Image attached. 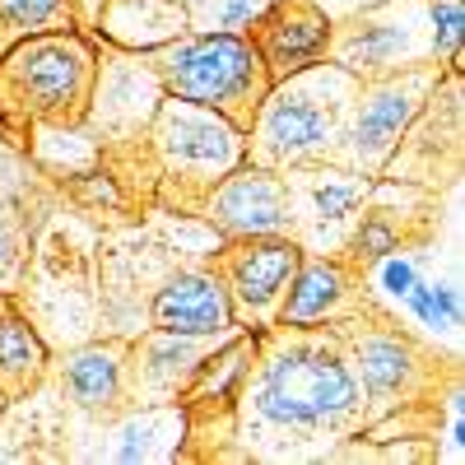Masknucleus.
Here are the masks:
<instances>
[{"label":"nucleus","instance_id":"nucleus-1","mask_svg":"<svg viewBox=\"0 0 465 465\" xmlns=\"http://www.w3.org/2000/svg\"><path fill=\"white\" fill-rule=\"evenodd\" d=\"M359 381L326 344H280L261 363L252 414L280 433H335L359 419Z\"/></svg>","mask_w":465,"mask_h":465},{"label":"nucleus","instance_id":"nucleus-2","mask_svg":"<svg viewBox=\"0 0 465 465\" xmlns=\"http://www.w3.org/2000/svg\"><path fill=\"white\" fill-rule=\"evenodd\" d=\"M163 84L173 98L210 107L228 116L238 131H252V116L261 98L275 89L270 74L256 56V47L238 33H210V37H191V43L163 52Z\"/></svg>","mask_w":465,"mask_h":465},{"label":"nucleus","instance_id":"nucleus-3","mask_svg":"<svg viewBox=\"0 0 465 465\" xmlns=\"http://www.w3.org/2000/svg\"><path fill=\"white\" fill-rule=\"evenodd\" d=\"M340 126V103H331L326 80L312 74V65L280 80V89L261 98L256 107V159L270 163H302L322 153L335 140Z\"/></svg>","mask_w":465,"mask_h":465},{"label":"nucleus","instance_id":"nucleus-4","mask_svg":"<svg viewBox=\"0 0 465 465\" xmlns=\"http://www.w3.org/2000/svg\"><path fill=\"white\" fill-rule=\"evenodd\" d=\"M89 47L70 33L33 37L10 56V80L28 112L37 116H65L80 107L89 89Z\"/></svg>","mask_w":465,"mask_h":465},{"label":"nucleus","instance_id":"nucleus-5","mask_svg":"<svg viewBox=\"0 0 465 465\" xmlns=\"http://www.w3.org/2000/svg\"><path fill=\"white\" fill-rule=\"evenodd\" d=\"M302 265L298 242H289L284 232L270 238H238V247H228L223 256V289L232 298V307H242L252 322H265L280 307L293 270Z\"/></svg>","mask_w":465,"mask_h":465},{"label":"nucleus","instance_id":"nucleus-6","mask_svg":"<svg viewBox=\"0 0 465 465\" xmlns=\"http://www.w3.org/2000/svg\"><path fill=\"white\" fill-rule=\"evenodd\" d=\"M210 223L228 238H270V232H284L293 223V196L270 168L252 163L214 186Z\"/></svg>","mask_w":465,"mask_h":465},{"label":"nucleus","instance_id":"nucleus-7","mask_svg":"<svg viewBox=\"0 0 465 465\" xmlns=\"http://www.w3.org/2000/svg\"><path fill=\"white\" fill-rule=\"evenodd\" d=\"M247 43L256 47L270 84L289 80V74L317 65L331 43V19L312 5V0H275L252 28Z\"/></svg>","mask_w":465,"mask_h":465},{"label":"nucleus","instance_id":"nucleus-8","mask_svg":"<svg viewBox=\"0 0 465 465\" xmlns=\"http://www.w3.org/2000/svg\"><path fill=\"white\" fill-rule=\"evenodd\" d=\"M159 140L168 149V159L177 168H196V173H228L242 159V131L228 116L196 107V103H168L159 116Z\"/></svg>","mask_w":465,"mask_h":465},{"label":"nucleus","instance_id":"nucleus-9","mask_svg":"<svg viewBox=\"0 0 465 465\" xmlns=\"http://www.w3.org/2000/svg\"><path fill=\"white\" fill-rule=\"evenodd\" d=\"M149 317H153V331L205 340V335H223L232 326V298H228L223 280L210 275V270H182V275H173L153 293Z\"/></svg>","mask_w":465,"mask_h":465},{"label":"nucleus","instance_id":"nucleus-10","mask_svg":"<svg viewBox=\"0 0 465 465\" xmlns=\"http://www.w3.org/2000/svg\"><path fill=\"white\" fill-rule=\"evenodd\" d=\"M419 112V89L405 80H386L359 98V122H354V153L359 163L377 168L386 153L396 149L401 131L410 126V116Z\"/></svg>","mask_w":465,"mask_h":465},{"label":"nucleus","instance_id":"nucleus-11","mask_svg":"<svg viewBox=\"0 0 465 465\" xmlns=\"http://www.w3.org/2000/svg\"><path fill=\"white\" fill-rule=\"evenodd\" d=\"M349 289V275L335 261H302L289 280V298L280 302V326H312L326 322Z\"/></svg>","mask_w":465,"mask_h":465},{"label":"nucleus","instance_id":"nucleus-12","mask_svg":"<svg viewBox=\"0 0 465 465\" xmlns=\"http://www.w3.org/2000/svg\"><path fill=\"white\" fill-rule=\"evenodd\" d=\"M122 344H89L80 354L65 359V391L70 401L89 410V414H107L122 396Z\"/></svg>","mask_w":465,"mask_h":465},{"label":"nucleus","instance_id":"nucleus-13","mask_svg":"<svg viewBox=\"0 0 465 465\" xmlns=\"http://www.w3.org/2000/svg\"><path fill=\"white\" fill-rule=\"evenodd\" d=\"M354 368H359V377L372 396H401L414 381L419 354H414L410 340H401L391 331H368V335L354 340Z\"/></svg>","mask_w":465,"mask_h":465},{"label":"nucleus","instance_id":"nucleus-14","mask_svg":"<svg viewBox=\"0 0 465 465\" xmlns=\"http://www.w3.org/2000/svg\"><path fill=\"white\" fill-rule=\"evenodd\" d=\"M252 354H256V340L242 335V340H232L223 354L196 363V372L186 381V405H228L238 396L247 368H252Z\"/></svg>","mask_w":465,"mask_h":465},{"label":"nucleus","instance_id":"nucleus-15","mask_svg":"<svg viewBox=\"0 0 465 465\" xmlns=\"http://www.w3.org/2000/svg\"><path fill=\"white\" fill-rule=\"evenodd\" d=\"M43 368H47V349L33 335V326L0 312V396H24L43 377Z\"/></svg>","mask_w":465,"mask_h":465},{"label":"nucleus","instance_id":"nucleus-16","mask_svg":"<svg viewBox=\"0 0 465 465\" xmlns=\"http://www.w3.org/2000/svg\"><path fill=\"white\" fill-rule=\"evenodd\" d=\"M144 359H149V363H135V381L144 386V391H163V396H173L177 386H186L191 372H196L201 349L191 344V335L159 331V335L144 344Z\"/></svg>","mask_w":465,"mask_h":465},{"label":"nucleus","instance_id":"nucleus-17","mask_svg":"<svg viewBox=\"0 0 465 465\" xmlns=\"http://www.w3.org/2000/svg\"><path fill=\"white\" fill-rule=\"evenodd\" d=\"M401 47H405V33H396V28H363V33L349 37L344 70H377V65L391 61Z\"/></svg>","mask_w":465,"mask_h":465},{"label":"nucleus","instance_id":"nucleus-18","mask_svg":"<svg viewBox=\"0 0 465 465\" xmlns=\"http://www.w3.org/2000/svg\"><path fill=\"white\" fill-rule=\"evenodd\" d=\"M433 52L451 61V70H460V0H438L433 5Z\"/></svg>","mask_w":465,"mask_h":465},{"label":"nucleus","instance_id":"nucleus-19","mask_svg":"<svg viewBox=\"0 0 465 465\" xmlns=\"http://www.w3.org/2000/svg\"><path fill=\"white\" fill-rule=\"evenodd\" d=\"M61 10H65V0H0V19L10 28H24V33L47 28Z\"/></svg>","mask_w":465,"mask_h":465},{"label":"nucleus","instance_id":"nucleus-20","mask_svg":"<svg viewBox=\"0 0 465 465\" xmlns=\"http://www.w3.org/2000/svg\"><path fill=\"white\" fill-rule=\"evenodd\" d=\"M312 201H317V214L322 219H344L349 210L359 205V186H344V182H326L312 191Z\"/></svg>","mask_w":465,"mask_h":465},{"label":"nucleus","instance_id":"nucleus-21","mask_svg":"<svg viewBox=\"0 0 465 465\" xmlns=\"http://www.w3.org/2000/svg\"><path fill=\"white\" fill-rule=\"evenodd\" d=\"M354 247L368 256V261H377V256H386V252H396V232L386 228L381 219H368L363 228H359V238H354Z\"/></svg>","mask_w":465,"mask_h":465},{"label":"nucleus","instance_id":"nucleus-22","mask_svg":"<svg viewBox=\"0 0 465 465\" xmlns=\"http://www.w3.org/2000/svg\"><path fill=\"white\" fill-rule=\"evenodd\" d=\"M15 265H19V238H15V228H10V219L0 214V284H10V275H15Z\"/></svg>","mask_w":465,"mask_h":465},{"label":"nucleus","instance_id":"nucleus-23","mask_svg":"<svg viewBox=\"0 0 465 465\" xmlns=\"http://www.w3.org/2000/svg\"><path fill=\"white\" fill-rule=\"evenodd\" d=\"M414 307H419V312L429 317V322H438L442 312H447V317H456L451 298H447V293H438V289H429V284H419V289H414Z\"/></svg>","mask_w":465,"mask_h":465},{"label":"nucleus","instance_id":"nucleus-24","mask_svg":"<svg viewBox=\"0 0 465 465\" xmlns=\"http://www.w3.org/2000/svg\"><path fill=\"white\" fill-rule=\"evenodd\" d=\"M256 10H261V0H228L223 15H219V24H223V28H242L247 19H256Z\"/></svg>","mask_w":465,"mask_h":465},{"label":"nucleus","instance_id":"nucleus-25","mask_svg":"<svg viewBox=\"0 0 465 465\" xmlns=\"http://www.w3.org/2000/svg\"><path fill=\"white\" fill-rule=\"evenodd\" d=\"M386 280H391V289H396V293H401V289H405V284H410V270H405V265H401V270H391V275H386Z\"/></svg>","mask_w":465,"mask_h":465},{"label":"nucleus","instance_id":"nucleus-26","mask_svg":"<svg viewBox=\"0 0 465 465\" xmlns=\"http://www.w3.org/2000/svg\"><path fill=\"white\" fill-rule=\"evenodd\" d=\"M0 410H5V396H0Z\"/></svg>","mask_w":465,"mask_h":465}]
</instances>
